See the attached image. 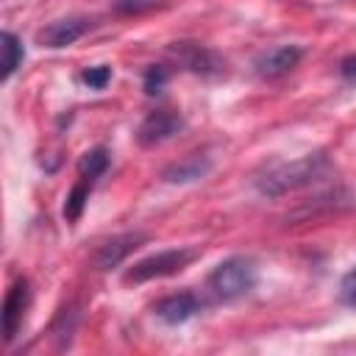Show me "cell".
Returning a JSON list of instances; mask_svg holds the SVG:
<instances>
[{
    "instance_id": "cell-11",
    "label": "cell",
    "mask_w": 356,
    "mask_h": 356,
    "mask_svg": "<svg viewBox=\"0 0 356 356\" xmlns=\"http://www.w3.org/2000/svg\"><path fill=\"white\" fill-rule=\"evenodd\" d=\"M209 172H211V159L195 153V156H186V159L164 167L161 170V181H167V184H192V181L206 178Z\"/></svg>"
},
{
    "instance_id": "cell-14",
    "label": "cell",
    "mask_w": 356,
    "mask_h": 356,
    "mask_svg": "<svg viewBox=\"0 0 356 356\" xmlns=\"http://www.w3.org/2000/svg\"><path fill=\"white\" fill-rule=\"evenodd\" d=\"M86 200H89V186H86V184H75V186L70 189V195H67V203H64V217H67V222H75V220L81 217Z\"/></svg>"
},
{
    "instance_id": "cell-7",
    "label": "cell",
    "mask_w": 356,
    "mask_h": 356,
    "mask_svg": "<svg viewBox=\"0 0 356 356\" xmlns=\"http://www.w3.org/2000/svg\"><path fill=\"white\" fill-rule=\"evenodd\" d=\"M89 19L86 17H64V19H53V22H47L39 33H36V42L42 44V47H53V50H58V47H67V44H72V42H78L86 31H89Z\"/></svg>"
},
{
    "instance_id": "cell-2",
    "label": "cell",
    "mask_w": 356,
    "mask_h": 356,
    "mask_svg": "<svg viewBox=\"0 0 356 356\" xmlns=\"http://www.w3.org/2000/svg\"><path fill=\"white\" fill-rule=\"evenodd\" d=\"M259 281V270L250 259L245 256H231L225 261H220L211 275H209V289L220 298V300H236L242 295H248Z\"/></svg>"
},
{
    "instance_id": "cell-19",
    "label": "cell",
    "mask_w": 356,
    "mask_h": 356,
    "mask_svg": "<svg viewBox=\"0 0 356 356\" xmlns=\"http://www.w3.org/2000/svg\"><path fill=\"white\" fill-rule=\"evenodd\" d=\"M339 72H342V78L356 81V53H350V56H345V58L339 61Z\"/></svg>"
},
{
    "instance_id": "cell-17",
    "label": "cell",
    "mask_w": 356,
    "mask_h": 356,
    "mask_svg": "<svg viewBox=\"0 0 356 356\" xmlns=\"http://www.w3.org/2000/svg\"><path fill=\"white\" fill-rule=\"evenodd\" d=\"M339 292H342V300L356 309V267L350 273H345V278L339 284Z\"/></svg>"
},
{
    "instance_id": "cell-12",
    "label": "cell",
    "mask_w": 356,
    "mask_h": 356,
    "mask_svg": "<svg viewBox=\"0 0 356 356\" xmlns=\"http://www.w3.org/2000/svg\"><path fill=\"white\" fill-rule=\"evenodd\" d=\"M0 39H3V72H0V78L8 81V78L17 72V67L22 64L25 47H22V42L17 39V33H11V31H3Z\"/></svg>"
},
{
    "instance_id": "cell-9",
    "label": "cell",
    "mask_w": 356,
    "mask_h": 356,
    "mask_svg": "<svg viewBox=\"0 0 356 356\" xmlns=\"http://www.w3.org/2000/svg\"><path fill=\"white\" fill-rule=\"evenodd\" d=\"M28 281L25 278H17L8 292H6V300H3V339L11 342L22 325V317H25V309H28Z\"/></svg>"
},
{
    "instance_id": "cell-3",
    "label": "cell",
    "mask_w": 356,
    "mask_h": 356,
    "mask_svg": "<svg viewBox=\"0 0 356 356\" xmlns=\"http://www.w3.org/2000/svg\"><path fill=\"white\" fill-rule=\"evenodd\" d=\"M192 259H195V250H192V248H170V250H159V253H153V256L139 259V261L125 273V281H131V284H142V281L164 278V275L181 273Z\"/></svg>"
},
{
    "instance_id": "cell-1",
    "label": "cell",
    "mask_w": 356,
    "mask_h": 356,
    "mask_svg": "<svg viewBox=\"0 0 356 356\" xmlns=\"http://www.w3.org/2000/svg\"><path fill=\"white\" fill-rule=\"evenodd\" d=\"M328 167L331 164H328V159L323 153H309L303 159L267 167V172H261L256 178V189L261 195H267V197H281L286 192H295V189L317 184L328 172Z\"/></svg>"
},
{
    "instance_id": "cell-13",
    "label": "cell",
    "mask_w": 356,
    "mask_h": 356,
    "mask_svg": "<svg viewBox=\"0 0 356 356\" xmlns=\"http://www.w3.org/2000/svg\"><path fill=\"white\" fill-rule=\"evenodd\" d=\"M106 170H108V150H106V147H92V150H86V153L81 156V161H78V172H81V178H86V181L100 178Z\"/></svg>"
},
{
    "instance_id": "cell-18",
    "label": "cell",
    "mask_w": 356,
    "mask_h": 356,
    "mask_svg": "<svg viewBox=\"0 0 356 356\" xmlns=\"http://www.w3.org/2000/svg\"><path fill=\"white\" fill-rule=\"evenodd\" d=\"M159 0H117L114 3V8L117 11H122V14H139V11H147V8H153Z\"/></svg>"
},
{
    "instance_id": "cell-15",
    "label": "cell",
    "mask_w": 356,
    "mask_h": 356,
    "mask_svg": "<svg viewBox=\"0 0 356 356\" xmlns=\"http://www.w3.org/2000/svg\"><path fill=\"white\" fill-rule=\"evenodd\" d=\"M167 78H170L167 67H161V64H150V67L145 70L142 86H145V92H147V95H159V92L167 86Z\"/></svg>"
},
{
    "instance_id": "cell-8",
    "label": "cell",
    "mask_w": 356,
    "mask_h": 356,
    "mask_svg": "<svg viewBox=\"0 0 356 356\" xmlns=\"http://www.w3.org/2000/svg\"><path fill=\"white\" fill-rule=\"evenodd\" d=\"M300 58H303V50L298 44H278V47L259 53L253 67L261 78H281V75L292 72L300 64Z\"/></svg>"
},
{
    "instance_id": "cell-16",
    "label": "cell",
    "mask_w": 356,
    "mask_h": 356,
    "mask_svg": "<svg viewBox=\"0 0 356 356\" xmlns=\"http://www.w3.org/2000/svg\"><path fill=\"white\" fill-rule=\"evenodd\" d=\"M81 81H83L89 89H103V86L111 81V67H106V64L86 67V70L81 72Z\"/></svg>"
},
{
    "instance_id": "cell-10",
    "label": "cell",
    "mask_w": 356,
    "mask_h": 356,
    "mask_svg": "<svg viewBox=\"0 0 356 356\" xmlns=\"http://www.w3.org/2000/svg\"><path fill=\"white\" fill-rule=\"evenodd\" d=\"M156 317L167 325H181L186 320H192L197 312H200V300L192 295V292H175V295H167L161 298L156 306H153Z\"/></svg>"
},
{
    "instance_id": "cell-6",
    "label": "cell",
    "mask_w": 356,
    "mask_h": 356,
    "mask_svg": "<svg viewBox=\"0 0 356 356\" xmlns=\"http://www.w3.org/2000/svg\"><path fill=\"white\" fill-rule=\"evenodd\" d=\"M184 128V120L170 111V108H159V111H150L139 128H136V139L142 147H153V145H161L167 139H172L178 131Z\"/></svg>"
},
{
    "instance_id": "cell-4",
    "label": "cell",
    "mask_w": 356,
    "mask_h": 356,
    "mask_svg": "<svg viewBox=\"0 0 356 356\" xmlns=\"http://www.w3.org/2000/svg\"><path fill=\"white\" fill-rule=\"evenodd\" d=\"M167 56L195 75H220L225 70V58L200 42H172L167 47Z\"/></svg>"
},
{
    "instance_id": "cell-5",
    "label": "cell",
    "mask_w": 356,
    "mask_h": 356,
    "mask_svg": "<svg viewBox=\"0 0 356 356\" xmlns=\"http://www.w3.org/2000/svg\"><path fill=\"white\" fill-rule=\"evenodd\" d=\"M145 242H147V234H142V231L117 234V236L106 239L103 245H97V250H95V256H92V264H95V270H100V273L114 270V267H120L136 248H142Z\"/></svg>"
}]
</instances>
